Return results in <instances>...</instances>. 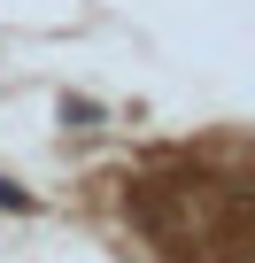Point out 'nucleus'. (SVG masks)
<instances>
[{"instance_id": "nucleus-1", "label": "nucleus", "mask_w": 255, "mask_h": 263, "mask_svg": "<svg viewBox=\"0 0 255 263\" xmlns=\"http://www.w3.org/2000/svg\"><path fill=\"white\" fill-rule=\"evenodd\" d=\"M62 124H77V132H93V124H101V108H93V101H70V93H62Z\"/></svg>"}, {"instance_id": "nucleus-2", "label": "nucleus", "mask_w": 255, "mask_h": 263, "mask_svg": "<svg viewBox=\"0 0 255 263\" xmlns=\"http://www.w3.org/2000/svg\"><path fill=\"white\" fill-rule=\"evenodd\" d=\"M0 209H31V194H24V186H8V178H0Z\"/></svg>"}]
</instances>
